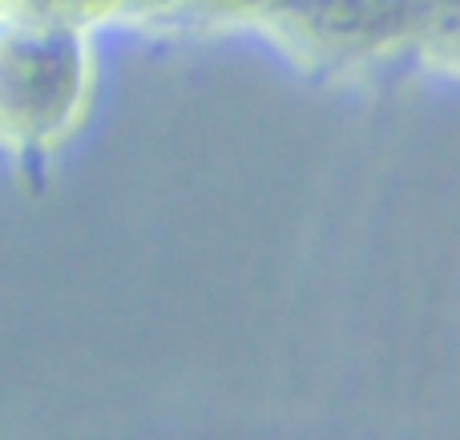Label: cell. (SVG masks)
Masks as SVG:
<instances>
[{"label":"cell","mask_w":460,"mask_h":440,"mask_svg":"<svg viewBox=\"0 0 460 440\" xmlns=\"http://www.w3.org/2000/svg\"><path fill=\"white\" fill-rule=\"evenodd\" d=\"M97 93L93 32L0 13V150L45 162L89 118Z\"/></svg>","instance_id":"1"},{"label":"cell","mask_w":460,"mask_h":440,"mask_svg":"<svg viewBox=\"0 0 460 440\" xmlns=\"http://www.w3.org/2000/svg\"><path fill=\"white\" fill-rule=\"evenodd\" d=\"M251 29L311 73H356L412 53L420 16L408 0H275Z\"/></svg>","instance_id":"2"},{"label":"cell","mask_w":460,"mask_h":440,"mask_svg":"<svg viewBox=\"0 0 460 440\" xmlns=\"http://www.w3.org/2000/svg\"><path fill=\"white\" fill-rule=\"evenodd\" d=\"M0 13L77 24V29L93 32L113 21H174L178 0H0Z\"/></svg>","instance_id":"3"},{"label":"cell","mask_w":460,"mask_h":440,"mask_svg":"<svg viewBox=\"0 0 460 440\" xmlns=\"http://www.w3.org/2000/svg\"><path fill=\"white\" fill-rule=\"evenodd\" d=\"M275 0H178L174 24H243L251 29L254 16L267 13Z\"/></svg>","instance_id":"4"}]
</instances>
